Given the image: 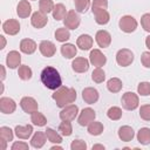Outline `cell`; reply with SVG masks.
<instances>
[{
    "label": "cell",
    "mask_w": 150,
    "mask_h": 150,
    "mask_svg": "<svg viewBox=\"0 0 150 150\" xmlns=\"http://www.w3.org/2000/svg\"><path fill=\"white\" fill-rule=\"evenodd\" d=\"M41 82L43 86L50 90H56L62 86V80L60 76V73L56 70V68L47 66L41 71Z\"/></svg>",
    "instance_id": "6da1fadb"
},
{
    "label": "cell",
    "mask_w": 150,
    "mask_h": 150,
    "mask_svg": "<svg viewBox=\"0 0 150 150\" xmlns=\"http://www.w3.org/2000/svg\"><path fill=\"white\" fill-rule=\"evenodd\" d=\"M52 97L54 98V101L56 102V105L59 108H63L73 102H75L76 100V90L74 88H68L64 86H61L60 88H57Z\"/></svg>",
    "instance_id": "7a4b0ae2"
},
{
    "label": "cell",
    "mask_w": 150,
    "mask_h": 150,
    "mask_svg": "<svg viewBox=\"0 0 150 150\" xmlns=\"http://www.w3.org/2000/svg\"><path fill=\"white\" fill-rule=\"evenodd\" d=\"M121 102H122V107L127 110H135L138 104H139V98H138V95L132 93V91H127L122 95V98H121Z\"/></svg>",
    "instance_id": "3957f363"
},
{
    "label": "cell",
    "mask_w": 150,
    "mask_h": 150,
    "mask_svg": "<svg viewBox=\"0 0 150 150\" xmlns=\"http://www.w3.org/2000/svg\"><path fill=\"white\" fill-rule=\"evenodd\" d=\"M134 61V53L128 48H122L116 54V62L121 67H128Z\"/></svg>",
    "instance_id": "277c9868"
},
{
    "label": "cell",
    "mask_w": 150,
    "mask_h": 150,
    "mask_svg": "<svg viewBox=\"0 0 150 150\" xmlns=\"http://www.w3.org/2000/svg\"><path fill=\"white\" fill-rule=\"evenodd\" d=\"M118 26H120L122 32H124V33H132L137 28V21L131 15H124V16H122L120 19Z\"/></svg>",
    "instance_id": "5b68a950"
},
{
    "label": "cell",
    "mask_w": 150,
    "mask_h": 150,
    "mask_svg": "<svg viewBox=\"0 0 150 150\" xmlns=\"http://www.w3.org/2000/svg\"><path fill=\"white\" fill-rule=\"evenodd\" d=\"M95 117H96V112H95L94 109H91V108H84L80 112V115L77 117V122L82 127H88V124H90L93 121H95Z\"/></svg>",
    "instance_id": "8992f818"
},
{
    "label": "cell",
    "mask_w": 150,
    "mask_h": 150,
    "mask_svg": "<svg viewBox=\"0 0 150 150\" xmlns=\"http://www.w3.org/2000/svg\"><path fill=\"white\" fill-rule=\"evenodd\" d=\"M80 22H81V19L77 14V12L75 11H69L66 15V18L63 19V23H64V27L68 28V29H76L79 26H80Z\"/></svg>",
    "instance_id": "52a82bcc"
},
{
    "label": "cell",
    "mask_w": 150,
    "mask_h": 150,
    "mask_svg": "<svg viewBox=\"0 0 150 150\" xmlns=\"http://www.w3.org/2000/svg\"><path fill=\"white\" fill-rule=\"evenodd\" d=\"M79 114V107L75 104H68L60 111V118L62 121H73Z\"/></svg>",
    "instance_id": "ba28073f"
},
{
    "label": "cell",
    "mask_w": 150,
    "mask_h": 150,
    "mask_svg": "<svg viewBox=\"0 0 150 150\" xmlns=\"http://www.w3.org/2000/svg\"><path fill=\"white\" fill-rule=\"evenodd\" d=\"M48 22V16L46 13L41 12V11H36L32 14V18H30V23L33 27L40 29V28H43Z\"/></svg>",
    "instance_id": "9c48e42d"
},
{
    "label": "cell",
    "mask_w": 150,
    "mask_h": 150,
    "mask_svg": "<svg viewBox=\"0 0 150 150\" xmlns=\"http://www.w3.org/2000/svg\"><path fill=\"white\" fill-rule=\"evenodd\" d=\"M20 107H21V109H22L25 112L30 114V115H32L33 112L38 111V108H39L38 102H36L33 97H30V96H25V97H22L21 101H20Z\"/></svg>",
    "instance_id": "30bf717a"
},
{
    "label": "cell",
    "mask_w": 150,
    "mask_h": 150,
    "mask_svg": "<svg viewBox=\"0 0 150 150\" xmlns=\"http://www.w3.org/2000/svg\"><path fill=\"white\" fill-rule=\"evenodd\" d=\"M100 94L97 91V89L93 88V87H87L82 90V98L86 103L88 104H94L98 101Z\"/></svg>",
    "instance_id": "8fae6325"
},
{
    "label": "cell",
    "mask_w": 150,
    "mask_h": 150,
    "mask_svg": "<svg viewBox=\"0 0 150 150\" xmlns=\"http://www.w3.org/2000/svg\"><path fill=\"white\" fill-rule=\"evenodd\" d=\"M39 50H40V53H41L43 56H46V57H52V56H54L55 53H56V47H55V45H54L52 41H49V40H43V41H41L40 45H39Z\"/></svg>",
    "instance_id": "7c38bea8"
},
{
    "label": "cell",
    "mask_w": 150,
    "mask_h": 150,
    "mask_svg": "<svg viewBox=\"0 0 150 150\" xmlns=\"http://www.w3.org/2000/svg\"><path fill=\"white\" fill-rule=\"evenodd\" d=\"M89 61L95 67H102L105 64L107 57L100 49H93L90 52V55H89Z\"/></svg>",
    "instance_id": "4fadbf2b"
},
{
    "label": "cell",
    "mask_w": 150,
    "mask_h": 150,
    "mask_svg": "<svg viewBox=\"0 0 150 150\" xmlns=\"http://www.w3.org/2000/svg\"><path fill=\"white\" fill-rule=\"evenodd\" d=\"M2 30L8 35H16L20 32V23L15 19H8L2 23Z\"/></svg>",
    "instance_id": "5bb4252c"
},
{
    "label": "cell",
    "mask_w": 150,
    "mask_h": 150,
    "mask_svg": "<svg viewBox=\"0 0 150 150\" xmlns=\"http://www.w3.org/2000/svg\"><path fill=\"white\" fill-rule=\"evenodd\" d=\"M95 40H96L98 47H101V48H107V47H109L110 43H111V35H110L109 32L101 29V30H98V32L96 33Z\"/></svg>",
    "instance_id": "9a60e30c"
},
{
    "label": "cell",
    "mask_w": 150,
    "mask_h": 150,
    "mask_svg": "<svg viewBox=\"0 0 150 150\" xmlns=\"http://www.w3.org/2000/svg\"><path fill=\"white\" fill-rule=\"evenodd\" d=\"M16 109V103L11 97H1L0 98V111L2 114H12Z\"/></svg>",
    "instance_id": "2e32d148"
},
{
    "label": "cell",
    "mask_w": 150,
    "mask_h": 150,
    "mask_svg": "<svg viewBox=\"0 0 150 150\" xmlns=\"http://www.w3.org/2000/svg\"><path fill=\"white\" fill-rule=\"evenodd\" d=\"M20 63H21V55H20V53L16 52V50H11L7 54V56H6V64H7V67L11 68V69H15V68L21 66Z\"/></svg>",
    "instance_id": "e0dca14e"
},
{
    "label": "cell",
    "mask_w": 150,
    "mask_h": 150,
    "mask_svg": "<svg viewBox=\"0 0 150 150\" xmlns=\"http://www.w3.org/2000/svg\"><path fill=\"white\" fill-rule=\"evenodd\" d=\"M71 68L76 73H86L89 69V61L86 57H75L71 62Z\"/></svg>",
    "instance_id": "ac0fdd59"
},
{
    "label": "cell",
    "mask_w": 150,
    "mask_h": 150,
    "mask_svg": "<svg viewBox=\"0 0 150 150\" xmlns=\"http://www.w3.org/2000/svg\"><path fill=\"white\" fill-rule=\"evenodd\" d=\"M32 13V6L28 2V0H21L19 1L18 6H16V14L19 15V18L21 19H26Z\"/></svg>",
    "instance_id": "d6986e66"
},
{
    "label": "cell",
    "mask_w": 150,
    "mask_h": 150,
    "mask_svg": "<svg viewBox=\"0 0 150 150\" xmlns=\"http://www.w3.org/2000/svg\"><path fill=\"white\" fill-rule=\"evenodd\" d=\"M47 139H48V138H47L46 132L36 131V132L33 135L32 139H30V145H32L34 149H41V148L45 145V143H46Z\"/></svg>",
    "instance_id": "ffe728a7"
},
{
    "label": "cell",
    "mask_w": 150,
    "mask_h": 150,
    "mask_svg": "<svg viewBox=\"0 0 150 150\" xmlns=\"http://www.w3.org/2000/svg\"><path fill=\"white\" fill-rule=\"evenodd\" d=\"M93 43H94V40H93V38H91L90 35H88V34H82V35H80V36L77 38V40H76V46H77L80 49H82V50H88V49H90V48L93 47Z\"/></svg>",
    "instance_id": "44dd1931"
},
{
    "label": "cell",
    "mask_w": 150,
    "mask_h": 150,
    "mask_svg": "<svg viewBox=\"0 0 150 150\" xmlns=\"http://www.w3.org/2000/svg\"><path fill=\"white\" fill-rule=\"evenodd\" d=\"M14 132L18 136V138L28 139L30 137V135L33 134V127L30 124H27V125H16L15 129H14Z\"/></svg>",
    "instance_id": "7402d4cb"
},
{
    "label": "cell",
    "mask_w": 150,
    "mask_h": 150,
    "mask_svg": "<svg viewBox=\"0 0 150 150\" xmlns=\"http://www.w3.org/2000/svg\"><path fill=\"white\" fill-rule=\"evenodd\" d=\"M118 137L123 142H130L135 137V131L129 125H123L118 129Z\"/></svg>",
    "instance_id": "603a6c76"
},
{
    "label": "cell",
    "mask_w": 150,
    "mask_h": 150,
    "mask_svg": "<svg viewBox=\"0 0 150 150\" xmlns=\"http://www.w3.org/2000/svg\"><path fill=\"white\" fill-rule=\"evenodd\" d=\"M95 16V21L98 25H107L110 20V15L107 9H91Z\"/></svg>",
    "instance_id": "cb8c5ba5"
},
{
    "label": "cell",
    "mask_w": 150,
    "mask_h": 150,
    "mask_svg": "<svg viewBox=\"0 0 150 150\" xmlns=\"http://www.w3.org/2000/svg\"><path fill=\"white\" fill-rule=\"evenodd\" d=\"M36 47L38 46H36L35 41L32 40V39H23L20 42V50L25 54H28V55L33 54L36 50Z\"/></svg>",
    "instance_id": "d4e9b609"
},
{
    "label": "cell",
    "mask_w": 150,
    "mask_h": 150,
    "mask_svg": "<svg viewBox=\"0 0 150 150\" xmlns=\"http://www.w3.org/2000/svg\"><path fill=\"white\" fill-rule=\"evenodd\" d=\"M77 49L73 43H64L61 46V54L66 59H73L76 56Z\"/></svg>",
    "instance_id": "484cf974"
},
{
    "label": "cell",
    "mask_w": 150,
    "mask_h": 150,
    "mask_svg": "<svg viewBox=\"0 0 150 150\" xmlns=\"http://www.w3.org/2000/svg\"><path fill=\"white\" fill-rule=\"evenodd\" d=\"M67 9H66V6L63 4H56L52 14H53V18L56 20V21H60V20H63L67 15Z\"/></svg>",
    "instance_id": "4316f807"
},
{
    "label": "cell",
    "mask_w": 150,
    "mask_h": 150,
    "mask_svg": "<svg viewBox=\"0 0 150 150\" xmlns=\"http://www.w3.org/2000/svg\"><path fill=\"white\" fill-rule=\"evenodd\" d=\"M137 141L143 145L150 144V128H141L137 132Z\"/></svg>",
    "instance_id": "83f0119b"
},
{
    "label": "cell",
    "mask_w": 150,
    "mask_h": 150,
    "mask_svg": "<svg viewBox=\"0 0 150 150\" xmlns=\"http://www.w3.org/2000/svg\"><path fill=\"white\" fill-rule=\"evenodd\" d=\"M122 87H123L122 81L118 77H111L107 82V88L110 93H118V91H121Z\"/></svg>",
    "instance_id": "f1b7e54d"
},
{
    "label": "cell",
    "mask_w": 150,
    "mask_h": 150,
    "mask_svg": "<svg viewBox=\"0 0 150 150\" xmlns=\"http://www.w3.org/2000/svg\"><path fill=\"white\" fill-rule=\"evenodd\" d=\"M30 122L34 124V125H38V127H43L47 124V118L45 117V115L42 112H39V111H35L30 116Z\"/></svg>",
    "instance_id": "f546056e"
},
{
    "label": "cell",
    "mask_w": 150,
    "mask_h": 150,
    "mask_svg": "<svg viewBox=\"0 0 150 150\" xmlns=\"http://www.w3.org/2000/svg\"><path fill=\"white\" fill-rule=\"evenodd\" d=\"M18 75H19V77H20L22 81H28V80L32 79L33 71H32V69H30L28 66L21 64V66L19 67V69H18Z\"/></svg>",
    "instance_id": "4dcf8cb0"
},
{
    "label": "cell",
    "mask_w": 150,
    "mask_h": 150,
    "mask_svg": "<svg viewBox=\"0 0 150 150\" xmlns=\"http://www.w3.org/2000/svg\"><path fill=\"white\" fill-rule=\"evenodd\" d=\"M103 124L101 122H96V121H93L90 124H88V132L93 136H98L103 132Z\"/></svg>",
    "instance_id": "1f68e13d"
},
{
    "label": "cell",
    "mask_w": 150,
    "mask_h": 150,
    "mask_svg": "<svg viewBox=\"0 0 150 150\" xmlns=\"http://www.w3.org/2000/svg\"><path fill=\"white\" fill-rule=\"evenodd\" d=\"M46 135H47L48 141L52 142V143H54V144H60V143L62 142V136H61V134H59L57 131H55V130L52 129V128H47Z\"/></svg>",
    "instance_id": "d6a6232c"
},
{
    "label": "cell",
    "mask_w": 150,
    "mask_h": 150,
    "mask_svg": "<svg viewBox=\"0 0 150 150\" xmlns=\"http://www.w3.org/2000/svg\"><path fill=\"white\" fill-rule=\"evenodd\" d=\"M70 38V32L68 28H57L55 30V39L59 42H66Z\"/></svg>",
    "instance_id": "836d02e7"
},
{
    "label": "cell",
    "mask_w": 150,
    "mask_h": 150,
    "mask_svg": "<svg viewBox=\"0 0 150 150\" xmlns=\"http://www.w3.org/2000/svg\"><path fill=\"white\" fill-rule=\"evenodd\" d=\"M59 131L62 136H70L73 132V127L70 121H62L59 125Z\"/></svg>",
    "instance_id": "e575fe53"
},
{
    "label": "cell",
    "mask_w": 150,
    "mask_h": 150,
    "mask_svg": "<svg viewBox=\"0 0 150 150\" xmlns=\"http://www.w3.org/2000/svg\"><path fill=\"white\" fill-rule=\"evenodd\" d=\"M54 7H55V5H54L53 0H40L39 1V8H40V11L43 12V13H46V14L53 12Z\"/></svg>",
    "instance_id": "d590c367"
},
{
    "label": "cell",
    "mask_w": 150,
    "mask_h": 150,
    "mask_svg": "<svg viewBox=\"0 0 150 150\" xmlns=\"http://www.w3.org/2000/svg\"><path fill=\"white\" fill-rule=\"evenodd\" d=\"M91 79L94 82L96 83H102L105 79V74H104V70L101 68V67H96L93 73H91Z\"/></svg>",
    "instance_id": "8d00e7d4"
},
{
    "label": "cell",
    "mask_w": 150,
    "mask_h": 150,
    "mask_svg": "<svg viewBox=\"0 0 150 150\" xmlns=\"http://www.w3.org/2000/svg\"><path fill=\"white\" fill-rule=\"evenodd\" d=\"M13 137H14V134L9 127H1L0 128V139L6 141V142H11V141H13Z\"/></svg>",
    "instance_id": "74e56055"
},
{
    "label": "cell",
    "mask_w": 150,
    "mask_h": 150,
    "mask_svg": "<svg viewBox=\"0 0 150 150\" xmlns=\"http://www.w3.org/2000/svg\"><path fill=\"white\" fill-rule=\"evenodd\" d=\"M107 116L112 121H118L122 117V109L118 107H111L108 109Z\"/></svg>",
    "instance_id": "f35d334b"
},
{
    "label": "cell",
    "mask_w": 150,
    "mask_h": 150,
    "mask_svg": "<svg viewBox=\"0 0 150 150\" xmlns=\"http://www.w3.org/2000/svg\"><path fill=\"white\" fill-rule=\"evenodd\" d=\"M75 9L79 13H84L90 6V0H74Z\"/></svg>",
    "instance_id": "ab89813d"
},
{
    "label": "cell",
    "mask_w": 150,
    "mask_h": 150,
    "mask_svg": "<svg viewBox=\"0 0 150 150\" xmlns=\"http://www.w3.org/2000/svg\"><path fill=\"white\" fill-rule=\"evenodd\" d=\"M137 93L142 96L150 95V82H141L137 87Z\"/></svg>",
    "instance_id": "60d3db41"
},
{
    "label": "cell",
    "mask_w": 150,
    "mask_h": 150,
    "mask_svg": "<svg viewBox=\"0 0 150 150\" xmlns=\"http://www.w3.org/2000/svg\"><path fill=\"white\" fill-rule=\"evenodd\" d=\"M139 116L144 121H150V104L141 105V108H139Z\"/></svg>",
    "instance_id": "b9f144b4"
},
{
    "label": "cell",
    "mask_w": 150,
    "mask_h": 150,
    "mask_svg": "<svg viewBox=\"0 0 150 150\" xmlns=\"http://www.w3.org/2000/svg\"><path fill=\"white\" fill-rule=\"evenodd\" d=\"M71 150H86L87 149V143L82 139H74L70 144Z\"/></svg>",
    "instance_id": "7bdbcfd3"
},
{
    "label": "cell",
    "mask_w": 150,
    "mask_h": 150,
    "mask_svg": "<svg viewBox=\"0 0 150 150\" xmlns=\"http://www.w3.org/2000/svg\"><path fill=\"white\" fill-rule=\"evenodd\" d=\"M141 26L145 32L150 33V13H145L141 18Z\"/></svg>",
    "instance_id": "ee69618b"
},
{
    "label": "cell",
    "mask_w": 150,
    "mask_h": 150,
    "mask_svg": "<svg viewBox=\"0 0 150 150\" xmlns=\"http://www.w3.org/2000/svg\"><path fill=\"white\" fill-rule=\"evenodd\" d=\"M108 0H93V8L91 9H107Z\"/></svg>",
    "instance_id": "f6af8a7d"
},
{
    "label": "cell",
    "mask_w": 150,
    "mask_h": 150,
    "mask_svg": "<svg viewBox=\"0 0 150 150\" xmlns=\"http://www.w3.org/2000/svg\"><path fill=\"white\" fill-rule=\"evenodd\" d=\"M141 62L145 68H150V52H143L142 53Z\"/></svg>",
    "instance_id": "bcb514c9"
},
{
    "label": "cell",
    "mask_w": 150,
    "mask_h": 150,
    "mask_svg": "<svg viewBox=\"0 0 150 150\" xmlns=\"http://www.w3.org/2000/svg\"><path fill=\"white\" fill-rule=\"evenodd\" d=\"M28 148H29L28 144L25 142H14L11 146L12 150H27Z\"/></svg>",
    "instance_id": "7dc6e473"
},
{
    "label": "cell",
    "mask_w": 150,
    "mask_h": 150,
    "mask_svg": "<svg viewBox=\"0 0 150 150\" xmlns=\"http://www.w3.org/2000/svg\"><path fill=\"white\" fill-rule=\"evenodd\" d=\"M96 149H102V150H104V145H103V144H94V145H93V150H96Z\"/></svg>",
    "instance_id": "c3c4849f"
},
{
    "label": "cell",
    "mask_w": 150,
    "mask_h": 150,
    "mask_svg": "<svg viewBox=\"0 0 150 150\" xmlns=\"http://www.w3.org/2000/svg\"><path fill=\"white\" fill-rule=\"evenodd\" d=\"M0 68H1V80H5V76H6L5 67H4V66H0Z\"/></svg>",
    "instance_id": "681fc988"
},
{
    "label": "cell",
    "mask_w": 150,
    "mask_h": 150,
    "mask_svg": "<svg viewBox=\"0 0 150 150\" xmlns=\"http://www.w3.org/2000/svg\"><path fill=\"white\" fill-rule=\"evenodd\" d=\"M145 46L148 49H150V35L146 36V39H145Z\"/></svg>",
    "instance_id": "f907efd6"
},
{
    "label": "cell",
    "mask_w": 150,
    "mask_h": 150,
    "mask_svg": "<svg viewBox=\"0 0 150 150\" xmlns=\"http://www.w3.org/2000/svg\"><path fill=\"white\" fill-rule=\"evenodd\" d=\"M0 39H1V41H2V45H1V49H4L5 48V45H6V40H5V38L2 36V35H0Z\"/></svg>",
    "instance_id": "816d5d0a"
},
{
    "label": "cell",
    "mask_w": 150,
    "mask_h": 150,
    "mask_svg": "<svg viewBox=\"0 0 150 150\" xmlns=\"http://www.w3.org/2000/svg\"><path fill=\"white\" fill-rule=\"evenodd\" d=\"M50 150H62V146H60V145H53L50 148Z\"/></svg>",
    "instance_id": "f5cc1de1"
}]
</instances>
